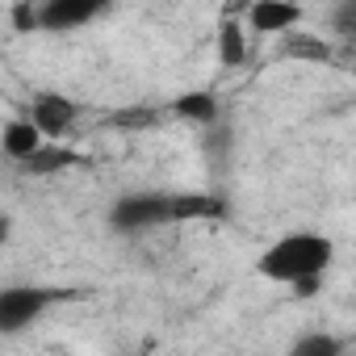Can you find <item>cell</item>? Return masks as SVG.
Instances as JSON below:
<instances>
[{"mask_svg": "<svg viewBox=\"0 0 356 356\" xmlns=\"http://www.w3.org/2000/svg\"><path fill=\"white\" fill-rule=\"evenodd\" d=\"M331 22H335L343 34H352V38H356V0H352V5H339V9L331 13Z\"/></svg>", "mask_w": 356, "mask_h": 356, "instance_id": "5bb4252c", "label": "cell"}, {"mask_svg": "<svg viewBox=\"0 0 356 356\" xmlns=\"http://www.w3.org/2000/svg\"><path fill=\"white\" fill-rule=\"evenodd\" d=\"M331 260H335V239L331 235H323V231H285L256 256V273L273 285L314 293L318 281L327 277Z\"/></svg>", "mask_w": 356, "mask_h": 356, "instance_id": "6da1fadb", "label": "cell"}, {"mask_svg": "<svg viewBox=\"0 0 356 356\" xmlns=\"http://www.w3.org/2000/svg\"><path fill=\"white\" fill-rule=\"evenodd\" d=\"M176 113L197 122V126H210L218 118V97L214 92H185L181 101H176Z\"/></svg>", "mask_w": 356, "mask_h": 356, "instance_id": "30bf717a", "label": "cell"}, {"mask_svg": "<svg viewBox=\"0 0 356 356\" xmlns=\"http://www.w3.org/2000/svg\"><path fill=\"white\" fill-rule=\"evenodd\" d=\"M59 293L47 289V285H5L0 289V331L5 335H17L26 331L34 318H42L51 310Z\"/></svg>", "mask_w": 356, "mask_h": 356, "instance_id": "3957f363", "label": "cell"}, {"mask_svg": "<svg viewBox=\"0 0 356 356\" xmlns=\"http://www.w3.org/2000/svg\"><path fill=\"white\" fill-rule=\"evenodd\" d=\"M243 55H248V34H243L239 22H227V26L218 30V63H222V67H239Z\"/></svg>", "mask_w": 356, "mask_h": 356, "instance_id": "9c48e42d", "label": "cell"}, {"mask_svg": "<svg viewBox=\"0 0 356 356\" xmlns=\"http://www.w3.org/2000/svg\"><path fill=\"white\" fill-rule=\"evenodd\" d=\"M105 13L101 0H42L38 5V30L47 34H72Z\"/></svg>", "mask_w": 356, "mask_h": 356, "instance_id": "5b68a950", "label": "cell"}, {"mask_svg": "<svg viewBox=\"0 0 356 356\" xmlns=\"http://www.w3.org/2000/svg\"><path fill=\"white\" fill-rule=\"evenodd\" d=\"M67 163H76V155H72V147H63V143H47L30 163H26V172H38V176H47V172H59V168H67Z\"/></svg>", "mask_w": 356, "mask_h": 356, "instance_id": "8fae6325", "label": "cell"}, {"mask_svg": "<svg viewBox=\"0 0 356 356\" xmlns=\"http://www.w3.org/2000/svg\"><path fill=\"white\" fill-rule=\"evenodd\" d=\"M289 356H343V339L331 331H306L289 343Z\"/></svg>", "mask_w": 356, "mask_h": 356, "instance_id": "ba28073f", "label": "cell"}, {"mask_svg": "<svg viewBox=\"0 0 356 356\" xmlns=\"http://www.w3.org/2000/svg\"><path fill=\"white\" fill-rule=\"evenodd\" d=\"M285 55H289V59H314V63H323L331 51H327V42H318L314 34H289V38H285Z\"/></svg>", "mask_w": 356, "mask_h": 356, "instance_id": "7c38bea8", "label": "cell"}, {"mask_svg": "<svg viewBox=\"0 0 356 356\" xmlns=\"http://www.w3.org/2000/svg\"><path fill=\"white\" fill-rule=\"evenodd\" d=\"M26 118L47 134V143H63V138L72 134L76 118H80V105L67 101L63 92H38V97L30 101V113H26Z\"/></svg>", "mask_w": 356, "mask_h": 356, "instance_id": "277c9868", "label": "cell"}, {"mask_svg": "<svg viewBox=\"0 0 356 356\" xmlns=\"http://www.w3.org/2000/svg\"><path fill=\"white\" fill-rule=\"evenodd\" d=\"M206 210L202 197H168V193H126L113 202L109 222L118 231H147V227H163L168 218H185Z\"/></svg>", "mask_w": 356, "mask_h": 356, "instance_id": "7a4b0ae2", "label": "cell"}, {"mask_svg": "<svg viewBox=\"0 0 356 356\" xmlns=\"http://www.w3.org/2000/svg\"><path fill=\"white\" fill-rule=\"evenodd\" d=\"M9 17H13V26H17L22 34L38 30V5H30V0H22V5H13V9H9Z\"/></svg>", "mask_w": 356, "mask_h": 356, "instance_id": "4fadbf2b", "label": "cell"}, {"mask_svg": "<svg viewBox=\"0 0 356 356\" xmlns=\"http://www.w3.org/2000/svg\"><path fill=\"white\" fill-rule=\"evenodd\" d=\"M243 22H248L252 34L289 38V34H298V26L306 22V9H302V5H289V0H256V5L243 13Z\"/></svg>", "mask_w": 356, "mask_h": 356, "instance_id": "8992f818", "label": "cell"}, {"mask_svg": "<svg viewBox=\"0 0 356 356\" xmlns=\"http://www.w3.org/2000/svg\"><path fill=\"white\" fill-rule=\"evenodd\" d=\"M0 147H5V155L13 159V163H30L42 147H47V134L30 122V118H9L5 126H0Z\"/></svg>", "mask_w": 356, "mask_h": 356, "instance_id": "52a82bcc", "label": "cell"}]
</instances>
